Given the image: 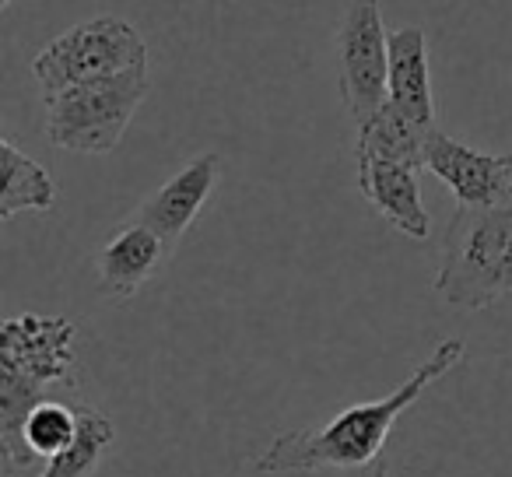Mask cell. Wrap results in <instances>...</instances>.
<instances>
[{"label": "cell", "instance_id": "1", "mask_svg": "<svg viewBox=\"0 0 512 477\" xmlns=\"http://www.w3.org/2000/svg\"><path fill=\"white\" fill-rule=\"evenodd\" d=\"M467 358V344L460 337H446L435 344V351L383 400L355 404L330 418L323 428H299L285 432L253 460L256 474H320V470H344V474L390 477L386 467V439L393 425L411 404H418L421 393L442 376L456 369Z\"/></svg>", "mask_w": 512, "mask_h": 477}, {"label": "cell", "instance_id": "2", "mask_svg": "<svg viewBox=\"0 0 512 477\" xmlns=\"http://www.w3.org/2000/svg\"><path fill=\"white\" fill-rule=\"evenodd\" d=\"M78 355H74V323L67 316L22 313L8 316L0 330V463L4 477L43 470L25 446V418L32 407L50 397L53 386H71Z\"/></svg>", "mask_w": 512, "mask_h": 477}, {"label": "cell", "instance_id": "3", "mask_svg": "<svg viewBox=\"0 0 512 477\" xmlns=\"http://www.w3.org/2000/svg\"><path fill=\"white\" fill-rule=\"evenodd\" d=\"M435 295L446 306L481 313L512 295V200L460 207L442 239Z\"/></svg>", "mask_w": 512, "mask_h": 477}, {"label": "cell", "instance_id": "4", "mask_svg": "<svg viewBox=\"0 0 512 477\" xmlns=\"http://www.w3.org/2000/svg\"><path fill=\"white\" fill-rule=\"evenodd\" d=\"M148 64L46 99V137L74 155H109L148 99Z\"/></svg>", "mask_w": 512, "mask_h": 477}, {"label": "cell", "instance_id": "5", "mask_svg": "<svg viewBox=\"0 0 512 477\" xmlns=\"http://www.w3.org/2000/svg\"><path fill=\"white\" fill-rule=\"evenodd\" d=\"M141 64H148V43L141 32L123 18L102 15L60 32L53 43H46L32 60V74L50 99L67 88L116 78Z\"/></svg>", "mask_w": 512, "mask_h": 477}, {"label": "cell", "instance_id": "6", "mask_svg": "<svg viewBox=\"0 0 512 477\" xmlns=\"http://www.w3.org/2000/svg\"><path fill=\"white\" fill-rule=\"evenodd\" d=\"M337 92L355 123L390 102V32L379 0H351L337 29Z\"/></svg>", "mask_w": 512, "mask_h": 477}, {"label": "cell", "instance_id": "7", "mask_svg": "<svg viewBox=\"0 0 512 477\" xmlns=\"http://www.w3.org/2000/svg\"><path fill=\"white\" fill-rule=\"evenodd\" d=\"M425 169L449 186L460 207H495L512 200V155L477 151L439 127L428 134Z\"/></svg>", "mask_w": 512, "mask_h": 477}, {"label": "cell", "instance_id": "8", "mask_svg": "<svg viewBox=\"0 0 512 477\" xmlns=\"http://www.w3.org/2000/svg\"><path fill=\"white\" fill-rule=\"evenodd\" d=\"M218 179H221V158L214 151L197 155L137 207L134 221H144L148 228H155L165 239V246L176 250V243L186 235V228L197 221V214L204 211L211 193L218 190Z\"/></svg>", "mask_w": 512, "mask_h": 477}, {"label": "cell", "instance_id": "9", "mask_svg": "<svg viewBox=\"0 0 512 477\" xmlns=\"http://www.w3.org/2000/svg\"><path fill=\"white\" fill-rule=\"evenodd\" d=\"M172 257L165 239L148 228L144 221H130L109 239L95 257V278H99V292L109 302L134 299L144 285L158 274V267Z\"/></svg>", "mask_w": 512, "mask_h": 477}, {"label": "cell", "instance_id": "10", "mask_svg": "<svg viewBox=\"0 0 512 477\" xmlns=\"http://www.w3.org/2000/svg\"><path fill=\"white\" fill-rule=\"evenodd\" d=\"M355 165L358 190L386 225H393L407 239H428L432 235V218L421 204V186L418 176H414L418 169L372 155H355Z\"/></svg>", "mask_w": 512, "mask_h": 477}, {"label": "cell", "instance_id": "11", "mask_svg": "<svg viewBox=\"0 0 512 477\" xmlns=\"http://www.w3.org/2000/svg\"><path fill=\"white\" fill-rule=\"evenodd\" d=\"M390 102L421 127H435L428 39L418 25L390 32Z\"/></svg>", "mask_w": 512, "mask_h": 477}, {"label": "cell", "instance_id": "12", "mask_svg": "<svg viewBox=\"0 0 512 477\" xmlns=\"http://www.w3.org/2000/svg\"><path fill=\"white\" fill-rule=\"evenodd\" d=\"M435 127H421L407 113H400L393 102H383L365 123H358L355 155L390 158V162L425 169V144Z\"/></svg>", "mask_w": 512, "mask_h": 477}, {"label": "cell", "instance_id": "13", "mask_svg": "<svg viewBox=\"0 0 512 477\" xmlns=\"http://www.w3.org/2000/svg\"><path fill=\"white\" fill-rule=\"evenodd\" d=\"M0 158H4V193H0V221H11L22 211L46 214L57 204V183L53 176L29 158L15 141H0Z\"/></svg>", "mask_w": 512, "mask_h": 477}, {"label": "cell", "instance_id": "14", "mask_svg": "<svg viewBox=\"0 0 512 477\" xmlns=\"http://www.w3.org/2000/svg\"><path fill=\"white\" fill-rule=\"evenodd\" d=\"M113 442H116L113 421H109L102 411H95L92 404H81L78 407V435H74V442L64 449V453L46 460V467L39 470L36 477H92Z\"/></svg>", "mask_w": 512, "mask_h": 477}, {"label": "cell", "instance_id": "15", "mask_svg": "<svg viewBox=\"0 0 512 477\" xmlns=\"http://www.w3.org/2000/svg\"><path fill=\"white\" fill-rule=\"evenodd\" d=\"M25 446L36 453V460L46 467V460H53L57 453H64L78 435V407H67L64 400L46 397L43 404L32 407V414L25 418Z\"/></svg>", "mask_w": 512, "mask_h": 477}, {"label": "cell", "instance_id": "16", "mask_svg": "<svg viewBox=\"0 0 512 477\" xmlns=\"http://www.w3.org/2000/svg\"><path fill=\"white\" fill-rule=\"evenodd\" d=\"M11 4H15V0H0V8H11Z\"/></svg>", "mask_w": 512, "mask_h": 477}]
</instances>
